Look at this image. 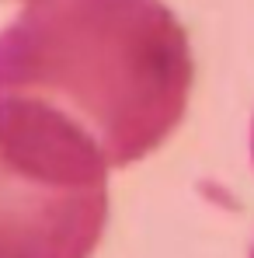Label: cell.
Wrapping results in <instances>:
<instances>
[{
    "label": "cell",
    "mask_w": 254,
    "mask_h": 258,
    "mask_svg": "<svg viewBox=\"0 0 254 258\" xmlns=\"http://www.w3.org/2000/svg\"><path fill=\"white\" fill-rule=\"evenodd\" d=\"M192 81L188 32L164 0H28L0 28V98L66 112L112 168L181 126Z\"/></svg>",
    "instance_id": "6da1fadb"
},
{
    "label": "cell",
    "mask_w": 254,
    "mask_h": 258,
    "mask_svg": "<svg viewBox=\"0 0 254 258\" xmlns=\"http://www.w3.org/2000/svg\"><path fill=\"white\" fill-rule=\"evenodd\" d=\"M108 171L66 112L0 98V258H91L108 227Z\"/></svg>",
    "instance_id": "7a4b0ae2"
},
{
    "label": "cell",
    "mask_w": 254,
    "mask_h": 258,
    "mask_svg": "<svg viewBox=\"0 0 254 258\" xmlns=\"http://www.w3.org/2000/svg\"><path fill=\"white\" fill-rule=\"evenodd\" d=\"M251 161H254V122H251Z\"/></svg>",
    "instance_id": "3957f363"
},
{
    "label": "cell",
    "mask_w": 254,
    "mask_h": 258,
    "mask_svg": "<svg viewBox=\"0 0 254 258\" xmlns=\"http://www.w3.org/2000/svg\"><path fill=\"white\" fill-rule=\"evenodd\" d=\"M251 258H254V244H251Z\"/></svg>",
    "instance_id": "277c9868"
}]
</instances>
